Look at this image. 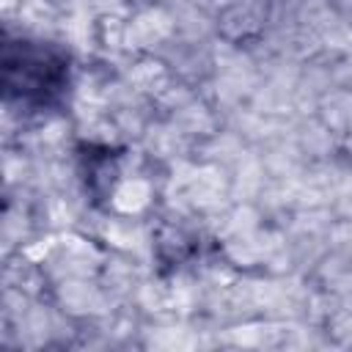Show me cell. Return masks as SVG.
Instances as JSON below:
<instances>
[{"mask_svg":"<svg viewBox=\"0 0 352 352\" xmlns=\"http://www.w3.org/2000/svg\"><path fill=\"white\" fill-rule=\"evenodd\" d=\"M3 88L8 104L22 107L25 113L60 110L72 88V60L55 44L36 38H6Z\"/></svg>","mask_w":352,"mask_h":352,"instance_id":"1","label":"cell"}]
</instances>
